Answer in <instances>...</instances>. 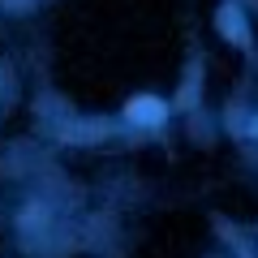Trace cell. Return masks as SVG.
I'll use <instances>...</instances> for the list:
<instances>
[{
	"label": "cell",
	"instance_id": "obj_2",
	"mask_svg": "<svg viewBox=\"0 0 258 258\" xmlns=\"http://www.w3.org/2000/svg\"><path fill=\"white\" fill-rule=\"evenodd\" d=\"M220 30L232 39V43H241V47L249 43V30H245V22H241V13L232 9V5H224V9H220Z\"/></svg>",
	"mask_w": 258,
	"mask_h": 258
},
{
	"label": "cell",
	"instance_id": "obj_1",
	"mask_svg": "<svg viewBox=\"0 0 258 258\" xmlns=\"http://www.w3.org/2000/svg\"><path fill=\"white\" fill-rule=\"evenodd\" d=\"M125 112H129V120H138V125H159L168 108H164L159 99H151V95H142V99H134Z\"/></svg>",
	"mask_w": 258,
	"mask_h": 258
}]
</instances>
